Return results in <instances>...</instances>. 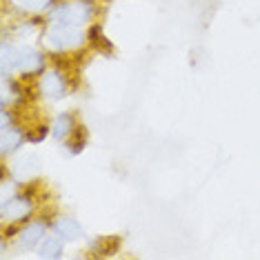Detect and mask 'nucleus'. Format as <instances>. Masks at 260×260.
<instances>
[{
  "instance_id": "0eeeda50",
  "label": "nucleus",
  "mask_w": 260,
  "mask_h": 260,
  "mask_svg": "<svg viewBox=\"0 0 260 260\" xmlns=\"http://www.w3.org/2000/svg\"><path fill=\"white\" fill-rule=\"evenodd\" d=\"M56 234L64 240H78V238H82V227L74 218H60V220L56 222Z\"/></svg>"
},
{
  "instance_id": "39448f33",
  "label": "nucleus",
  "mask_w": 260,
  "mask_h": 260,
  "mask_svg": "<svg viewBox=\"0 0 260 260\" xmlns=\"http://www.w3.org/2000/svg\"><path fill=\"white\" fill-rule=\"evenodd\" d=\"M40 89H43V93L47 98L51 100H58L64 96V91H67V85H64L62 76L58 72H47L43 76V80H40Z\"/></svg>"
},
{
  "instance_id": "9d476101",
  "label": "nucleus",
  "mask_w": 260,
  "mask_h": 260,
  "mask_svg": "<svg viewBox=\"0 0 260 260\" xmlns=\"http://www.w3.org/2000/svg\"><path fill=\"white\" fill-rule=\"evenodd\" d=\"M69 132H72V116H67V114L58 116L54 127H51V136H54L56 140H64L69 136Z\"/></svg>"
},
{
  "instance_id": "f257e3e1",
  "label": "nucleus",
  "mask_w": 260,
  "mask_h": 260,
  "mask_svg": "<svg viewBox=\"0 0 260 260\" xmlns=\"http://www.w3.org/2000/svg\"><path fill=\"white\" fill-rule=\"evenodd\" d=\"M3 67L5 74L7 69H18V72H38L43 67V56L36 49L29 47H9L7 43L3 45Z\"/></svg>"
},
{
  "instance_id": "423d86ee",
  "label": "nucleus",
  "mask_w": 260,
  "mask_h": 260,
  "mask_svg": "<svg viewBox=\"0 0 260 260\" xmlns=\"http://www.w3.org/2000/svg\"><path fill=\"white\" fill-rule=\"evenodd\" d=\"M43 238H45V224L43 222H31L20 232V245L25 247V249L36 247Z\"/></svg>"
},
{
  "instance_id": "20e7f679",
  "label": "nucleus",
  "mask_w": 260,
  "mask_h": 260,
  "mask_svg": "<svg viewBox=\"0 0 260 260\" xmlns=\"http://www.w3.org/2000/svg\"><path fill=\"white\" fill-rule=\"evenodd\" d=\"M29 211H31V203H29L27 198L14 196L11 200H5L3 203V218L9 222H16V220H20V218L29 216Z\"/></svg>"
},
{
  "instance_id": "1a4fd4ad",
  "label": "nucleus",
  "mask_w": 260,
  "mask_h": 260,
  "mask_svg": "<svg viewBox=\"0 0 260 260\" xmlns=\"http://www.w3.org/2000/svg\"><path fill=\"white\" fill-rule=\"evenodd\" d=\"M62 256V242L60 238H56V236H51V238H47L43 245H40V258H60Z\"/></svg>"
},
{
  "instance_id": "6e6552de",
  "label": "nucleus",
  "mask_w": 260,
  "mask_h": 260,
  "mask_svg": "<svg viewBox=\"0 0 260 260\" xmlns=\"http://www.w3.org/2000/svg\"><path fill=\"white\" fill-rule=\"evenodd\" d=\"M22 145V134L18 129H9V127H3V138H0V147H3V153L7 156V153L16 151L18 147Z\"/></svg>"
},
{
  "instance_id": "9b49d317",
  "label": "nucleus",
  "mask_w": 260,
  "mask_h": 260,
  "mask_svg": "<svg viewBox=\"0 0 260 260\" xmlns=\"http://www.w3.org/2000/svg\"><path fill=\"white\" fill-rule=\"evenodd\" d=\"M11 3H14L18 9H22V11H38V9L47 7L49 0H11Z\"/></svg>"
},
{
  "instance_id": "7ed1b4c3",
  "label": "nucleus",
  "mask_w": 260,
  "mask_h": 260,
  "mask_svg": "<svg viewBox=\"0 0 260 260\" xmlns=\"http://www.w3.org/2000/svg\"><path fill=\"white\" fill-rule=\"evenodd\" d=\"M91 11H93V7L87 0H72V3H64L60 7H56L49 14V18H51V22H60V25L82 27L91 18Z\"/></svg>"
},
{
  "instance_id": "f03ea898",
  "label": "nucleus",
  "mask_w": 260,
  "mask_h": 260,
  "mask_svg": "<svg viewBox=\"0 0 260 260\" xmlns=\"http://www.w3.org/2000/svg\"><path fill=\"white\" fill-rule=\"evenodd\" d=\"M85 43V34L80 31V27L72 25H60V22H51V27L45 34V45L49 49L64 51V49H78Z\"/></svg>"
}]
</instances>
